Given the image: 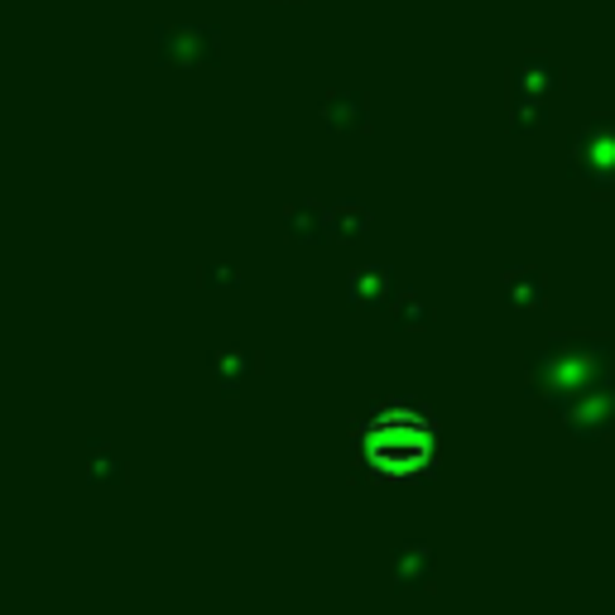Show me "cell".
<instances>
[{"label":"cell","instance_id":"obj_1","mask_svg":"<svg viewBox=\"0 0 615 615\" xmlns=\"http://www.w3.org/2000/svg\"><path fill=\"white\" fill-rule=\"evenodd\" d=\"M366 462H371V472L389 476V481L419 476L423 466L433 462L428 419L413 409H385L371 428H366Z\"/></svg>","mask_w":615,"mask_h":615}]
</instances>
